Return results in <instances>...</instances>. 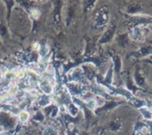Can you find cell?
Listing matches in <instances>:
<instances>
[{"mask_svg":"<svg viewBox=\"0 0 152 135\" xmlns=\"http://www.w3.org/2000/svg\"><path fill=\"white\" fill-rule=\"evenodd\" d=\"M135 135H150L149 126L146 123H139V125L135 127Z\"/></svg>","mask_w":152,"mask_h":135,"instance_id":"4","label":"cell"},{"mask_svg":"<svg viewBox=\"0 0 152 135\" xmlns=\"http://www.w3.org/2000/svg\"><path fill=\"white\" fill-rule=\"evenodd\" d=\"M151 111H152V107H151Z\"/></svg>","mask_w":152,"mask_h":135,"instance_id":"12","label":"cell"},{"mask_svg":"<svg viewBox=\"0 0 152 135\" xmlns=\"http://www.w3.org/2000/svg\"><path fill=\"white\" fill-rule=\"evenodd\" d=\"M39 87L45 94H51L53 91V86L49 78L44 77L39 81Z\"/></svg>","mask_w":152,"mask_h":135,"instance_id":"3","label":"cell"},{"mask_svg":"<svg viewBox=\"0 0 152 135\" xmlns=\"http://www.w3.org/2000/svg\"><path fill=\"white\" fill-rule=\"evenodd\" d=\"M134 79H135L136 84H137L139 86H142V85H143V84H144V78L141 76V74H140V73H139V74L137 73V74L135 75Z\"/></svg>","mask_w":152,"mask_h":135,"instance_id":"9","label":"cell"},{"mask_svg":"<svg viewBox=\"0 0 152 135\" xmlns=\"http://www.w3.org/2000/svg\"><path fill=\"white\" fill-rule=\"evenodd\" d=\"M114 32H115V27H111V28H109V30H108V31L105 33V35L102 36V41H104V42H108V41H110V40L111 39V37H112V36H113Z\"/></svg>","mask_w":152,"mask_h":135,"instance_id":"7","label":"cell"},{"mask_svg":"<svg viewBox=\"0 0 152 135\" xmlns=\"http://www.w3.org/2000/svg\"><path fill=\"white\" fill-rule=\"evenodd\" d=\"M110 15H109V11L107 8H102L95 15V20H94V24L98 28H102L107 25L109 22Z\"/></svg>","mask_w":152,"mask_h":135,"instance_id":"2","label":"cell"},{"mask_svg":"<svg viewBox=\"0 0 152 135\" xmlns=\"http://www.w3.org/2000/svg\"><path fill=\"white\" fill-rule=\"evenodd\" d=\"M149 126V130H150V135H152V120L151 121H148L146 123Z\"/></svg>","mask_w":152,"mask_h":135,"instance_id":"11","label":"cell"},{"mask_svg":"<svg viewBox=\"0 0 152 135\" xmlns=\"http://www.w3.org/2000/svg\"><path fill=\"white\" fill-rule=\"evenodd\" d=\"M19 119L21 123H26L28 121L29 119V113L25 111V110H22L19 113Z\"/></svg>","mask_w":152,"mask_h":135,"instance_id":"8","label":"cell"},{"mask_svg":"<svg viewBox=\"0 0 152 135\" xmlns=\"http://www.w3.org/2000/svg\"><path fill=\"white\" fill-rule=\"evenodd\" d=\"M151 33V28L144 23H140L133 27L129 32L132 40L135 42H142Z\"/></svg>","mask_w":152,"mask_h":135,"instance_id":"1","label":"cell"},{"mask_svg":"<svg viewBox=\"0 0 152 135\" xmlns=\"http://www.w3.org/2000/svg\"><path fill=\"white\" fill-rule=\"evenodd\" d=\"M85 104L86 106L92 111L95 110L99 107V102L96 99L94 98H88L85 100Z\"/></svg>","mask_w":152,"mask_h":135,"instance_id":"5","label":"cell"},{"mask_svg":"<svg viewBox=\"0 0 152 135\" xmlns=\"http://www.w3.org/2000/svg\"><path fill=\"white\" fill-rule=\"evenodd\" d=\"M31 14H32L33 18L37 19V18L39 17V15H40V12H39V11H38V10H33V11L31 12Z\"/></svg>","mask_w":152,"mask_h":135,"instance_id":"10","label":"cell"},{"mask_svg":"<svg viewBox=\"0 0 152 135\" xmlns=\"http://www.w3.org/2000/svg\"><path fill=\"white\" fill-rule=\"evenodd\" d=\"M139 111L141 112L142 117H143V119L145 121H151L152 120V111L151 109H150L148 107H143L142 109H139Z\"/></svg>","mask_w":152,"mask_h":135,"instance_id":"6","label":"cell"}]
</instances>
